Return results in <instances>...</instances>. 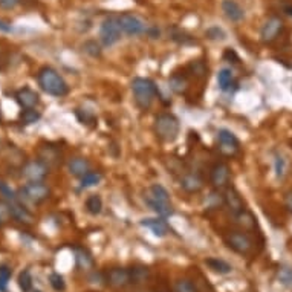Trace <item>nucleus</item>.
Returning <instances> with one entry per match:
<instances>
[{"instance_id":"nucleus-8","label":"nucleus","mask_w":292,"mask_h":292,"mask_svg":"<svg viewBox=\"0 0 292 292\" xmlns=\"http://www.w3.org/2000/svg\"><path fill=\"white\" fill-rule=\"evenodd\" d=\"M225 243L228 248H231L234 252L248 256L254 251V242L252 239L243 231H231L225 235Z\"/></svg>"},{"instance_id":"nucleus-18","label":"nucleus","mask_w":292,"mask_h":292,"mask_svg":"<svg viewBox=\"0 0 292 292\" xmlns=\"http://www.w3.org/2000/svg\"><path fill=\"white\" fill-rule=\"evenodd\" d=\"M39 159L43 164H46L49 169L51 167H59V164L61 162V152L57 147H51V145L42 147L39 150Z\"/></svg>"},{"instance_id":"nucleus-16","label":"nucleus","mask_w":292,"mask_h":292,"mask_svg":"<svg viewBox=\"0 0 292 292\" xmlns=\"http://www.w3.org/2000/svg\"><path fill=\"white\" fill-rule=\"evenodd\" d=\"M141 225L149 228L152 233L155 234L156 237H166L169 233H172V227L169 225V222L164 217H153V219H142Z\"/></svg>"},{"instance_id":"nucleus-33","label":"nucleus","mask_w":292,"mask_h":292,"mask_svg":"<svg viewBox=\"0 0 292 292\" xmlns=\"http://www.w3.org/2000/svg\"><path fill=\"white\" fill-rule=\"evenodd\" d=\"M40 112L35 111V109H25L22 114H20V121L22 124L25 125H31V124H35L39 119H40Z\"/></svg>"},{"instance_id":"nucleus-45","label":"nucleus","mask_w":292,"mask_h":292,"mask_svg":"<svg viewBox=\"0 0 292 292\" xmlns=\"http://www.w3.org/2000/svg\"><path fill=\"white\" fill-rule=\"evenodd\" d=\"M19 3H20V0H0V8H3V9H14Z\"/></svg>"},{"instance_id":"nucleus-5","label":"nucleus","mask_w":292,"mask_h":292,"mask_svg":"<svg viewBox=\"0 0 292 292\" xmlns=\"http://www.w3.org/2000/svg\"><path fill=\"white\" fill-rule=\"evenodd\" d=\"M121 34H122V29H121L118 17H107L100 26V40L103 46L106 48L117 45L121 40Z\"/></svg>"},{"instance_id":"nucleus-10","label":"nucleus","mask_w":292,"mask_h":292,"mask_svg":"<svg viewBox=\"0 0 292 292\" xmlns=\"http://www.w3.org/2000/svg\"><path fill=\"white\" fill-rule=\"evenodd\" d=\"M210 182L216 190H225L231 182V169L225 162H214L210 169Z\"/></svg>"},{"instance_id":"nucleus-35","label":"nucleus","mask_w":292,"mask_h":292,"mask_svg":"<svg viewBox=\"0 0 292 292\" xmlns=\"http://www.w3.org/2000/svg\"><path fill=\"white\" fill-rule=\"evenodd\" d=\"M19 288L23 292H31L32 289V277L28 269L22 271L19 276Z\"/></svg>"},{"instance_id":"nucleus-34","label":"nucleus","mask_w":292,"mask_h":292,"mask_svg":"<svg viewBox=\"0 0 292 292\" xmlns=\"http://www.w3.org/2000/svg\"><path fill=\"white\" fill-rule=\"evenodd\" d=\"M205 37L213 42H224L227 39V32L219 26H211L205 31Z\"/></svg>"},{"instance_id":"nucleus-43","label":"nucleus","mask_w":292,"mask_h":292,"mask_svg":"<svg viewBox=\"0 0 292 292\" xmlns=\"http://www.w3.org/2000/svg\"><path fill=\"white\" fill-rule=\"evenodd\" d=\"M12 217L11 216V210H9V204L0 200V228L3 227V224L6 222V219Z\"/></svg>"},{"instance_id":"nucleus-14","label":"nucleus","mask_w":292,"mask_h":292,"mask_svg":"<svg viewBox=\"0 0 292 292\" xmlns=\"http://www.w3.org/2000/svg\"><path fill=\"white\" fill-rule=\"evenodd\" d=\"M224 197H225V207L228 208V211L233 216H237V214H240L242 211L246 210L245 208V200L242 199V196L239 194V191L235 188H233V187L225 188Z\"/></svg>"},{"instance_id":"nucleus-17","label":"nucleus","mask_w":292,"mask_h":292,"mask_svg":"<svg viewBox=\"0 0 292 292\" xmlns=\"http://www.w3.org/2000/svg\"><path fill=\"white\" fill-rule=\"evenodd\" d=\"M15 100L20 104V107L23 109H35V106L40 101V97L37 92H34L29 87H23L15 94Z\"/></svg>"},{"instance_id":"nucleus-38","label":"nucleus","mask_w":292,"mask_h":292,"mask_svg":"<svg viewBox=\"0 0 292 292\" xmlns=\"http://www.w3.org/2000/svg\"><path fill=\"white\" fill-rule=\"evenodd\" d=\"M11 274L12 271L8 266H0V291L6 292L8 283L11 280Z\"/></svg>"},{"instance_id":"nucleus-29","label":"nucleus","mask_w":292,"mask_h":292,"mask_svg":"<svg viewBox=\"0 0 292 292\" xmlns=\"http://www.w3.org/2000/svg\"><path fill=\"white\" fill-rule=\"evenodd\" d=\"M86 210L87 213H90L92 216H97L101 213L103 210V199L100 194H90L87 199H86Z\"/></svg>"},{"instance_id":"nucleus-31","label":"nucleus","mask_w":292,"mask_h":292,"mask_svg":"<svg viewBox=\"0 0 292 292\" xmlns=\"http://www.w3.org/2000/svg\"><path fill=\"white\" fill-rule=\"evenodd\" d=\"M75 117L77 119L84 124V125H95L97 124V117L92 111H87V109H77L75 111Z\"/></svg>"},{"instance_id":"nucleus-7","label":"nucleus","mask_w":292,"mask_h":292,"mask_svg":"<svg viewBox=\"0 0 292 292\" xmlns=\"http://www.w3.org/2000/svg\"><path fill=\"white\" fill-rule=\"evenodd\" d=\"M216 142H217V150L221 152V155L227 158H233L240 152V142L237 136L228 129H221L217 132Z\"/></svg>"},{"instance_id":"nucleus-12","label":"nucleus","mask_w":292,"mask_h":292,"mask_svg":"<svg viewBox=\"0 0 292 292\" xmlns=\"http://www.w3.org/2000/svg\"><path fill=\"white\" fill-rule=\"evenodd\" d=\"M283 28H285V25H283V20L280 17H277V15L269 17L263 23L262 29H260V39H262V42L263 43H272V42H276L279 39V35L282 34Z\"/></svg>"},{"instance_id":"nucleus-1","label":"nucleus","mask_w":292,"mask_h":292,"mask_svg":"<svg viewBox=\"0 0 292 292\" xmlns=\"http://www.w3.org/2000/svg\"><path fill=\"white\" fill-rule=\"evenodd\" d=\"M144 200L152 211H155L159 217H170L175 214V208L170 202L169 191L161 184H153L144 191Z\"/></svg>"},{"instance_id":"nucleus-4","label":"nucleus","mask_w":292,"mask_h":292,"mask_svg":"<svg viewBox=\"0 0 292 292\" xmlns=\"http://www.w3.org/2000/svg\"><path fill=\"white\" fill-rule=\"evenodd\" d=\"M153 130L162 142H175L180 132V124L173 114H159L155 118Z\"/></svg>"},{"instance_id":"nucleus-48","label":"nucleus","mask_w":292,"mask_h":292,"mask_svg":"<svg viewBox=\"0 0 292 292\" xmlns=\"http://www.w3.org/2000/svg\"><path fill=\"white\" fill-rule=\"evenodd\" d=\"M147 34H149L152 39H158V37H159V29H158V28H150V29H147Z\"/></svg>"},{"instance_id":"nucleus-20","label":"nucleus","mask_w":292,"mask_h":292,"mask_svg":"<svg viewBox=\"0 0 292 292\" xmlns=\"http://www.w3.org/2000/svg\"><path fill=\"white\" fill-rule=\"evenodd\" d=\"M69 173L75 177H83L87 172H90V162L86 158H72L67 162Z\"/></svg>"},{"instance_id":"nucleus-23","label":"nucleus","mask_w":292,"mask_h":292,"mask_svg":"<svg viewBox=\"0 0 292 292\" xmlns=\"http://www.w3.org/2000/svg\"><path fill=\"white\" fill-rule=\"evenodd\" d=\"M205 204V208L207 210H221L222 207H225V197H224V193L222 190H213L204 200Z\"/></svg>"},{"instance_id":"nucleus-32","label":"nucleus","mask_w":292,"mask_h":292,"mask_svg":"<svg viewBox=\"0 0 292 292\" xmlns=\"http://www.w3.org/2000/svg\"><path fill=\"white\" fill-rule=\"evenodd\" d=\"M132 283H144L149 279V269L144 266H135L130 269Z\"/></svg>"},{"instance_id":"nucleus-19","label":"nucleus","mask_w":292,"mask_h":292,"mask_svg":"<svg viewBox=\"0 0 292 292\" xmlns=\"http://www.w3.org/2000/svg\"><path fill=\"white\" fill-rule=\"evenodd\" d=\"M222 11L225 17L231 22H242L245 19V9L235 2V0H224L222 2Z\"/></svg>"},{"instance_id":"nucleus-50","label":"nucleus","mask_w":292,"mask_h":292,"mask_svg":"<svg viewBox=\"0 0 292 292\" xmlns=\"http://www.w3.org/2000/svg\"><path fill=\"white\" fill-rule=\"evenodd\" d=\"M32 292H42V291H32Z\"/></svg>"},{"instance_id":"nucleus-42","label":"nucleus","mask_w":292,"mask_h":292,"mask_svg":"<svg viewBox=\"0 0 292 292\" xmlns=\"http://www.w3.org/2000/svg\"><path fill=\"white\" fill-rule=\"evenodd\" d=\"M49 282H51V286L56 289V291H64L66 288V283H64V279L63 276H60L59 272H54L49 276Z\"/></svg>"},{"instance_id":"nucleus-28","label":"nucleus","mask_w":292,"mask_h":292,"mask_svg":"<svg viewBox=\"0 0 292 292\" xmlns=\"http://www.w3.org/2000/svg\"><path fill=\"white\" fill-rule=\"evenodd\" d=\"M205 263H207V266H210V269H213L214 272H219V274H230V272L233 271L231 265L227 263V262L222 260V259H214V257H211V259H207Z\"/></svg>"},{"instance_id":"nucleus-44","label":"nucleus","mask_w":292,"mask_h":292,"mask_svg":"<svg viewBox=\"0 0 292 292\" xmlns=\"http://www.w3.org/2000/svg\"><path fill=\"white\" fill-rule=\"evenodd\" d=\"M0 193H3L8 199H15V194H14V191L6 185V184H3V182H0Z\"/></svg>"},{"instance_id":"nucleus-27","label":"nucleus","mask_w":292,"mask_h":292,"mask_svg":"<svg viewBox=\"0 0 292 292\" xmlns=\"http://www.w3.org/2000/svg\"><path fill=\"white\" fill-rule=\"evenodd\" d=\"M234 221H235V224L237 225H240L242 228H245V230H254L256 227H257V219L252 216V213L251 211H248V210H245V211H242L240 214H237V216H233Z\"/></svg>"},{"instance_id":"nucleus-40","label":"nucleus","mask_w":292,"mask_h":292,"mask_svg":"<svg viewBox=\"0 0 292 292\" xmlns=\"http://www.w3.org/2000/svg\"><path fill=\"white\" fill-rule=\"evenodd\" d=\"M172 40H175L176 43H179V45H193L194 43V40L188 34H185L184 31H173L172 32Z\"/></svg>"},{"instance_id":"nucleus-25","label":"nucleus","mask_w":292,"mask_h":292,"mask_svg":"<svg viewBox=\"0 0 292 292\" xmlns=\"http://www.w3.org/2000/svg\"><path fill=\"white\" fill-rule=\"evenodd\" d=\"M187 70L191 77L197 78V80H202V78H207L208 75V66L204 60H193L190 61V64L187 66Z\"/></svg>"},{"instance_id":"nucleus-46","label":"nucleus","mask_w":292,"mask_h":292,"mask_svg":"<svg viewBox=\"0 0 292 292\" xmlns=\"http://www.w3.org/2000/svg\"><path fill=\"white\" fill-rule=\"evenodd\" d=\"M231 59L234 60V63H237V61H239V57H237L235 51L231 49V48H228V49L224 52V60H227V61H230V63H231Z\"/></svg>"},{"instance_id":"nucleus-22","label":"nucleus","mask_w":292,"mask_h":292,"mask_svg":"<svg viewBox=\"0 0 292 292\" xmlns=\"http://www.w3.org/2000/svg\"><path fill=\"white\" fill-rule=\"evenodd\" d=\"M169 87H170L175 94H177V95L185 94V92L188 90V87H190V83H188L187 75L175 72V74L169 78Z\"/></svg>"},{"instance_id":"nucleus-49","label":"nucleus","mask_w":292,"mask_h":292,"mask_svg":"<svg viewBox=\"0 0 292 292\" xmlns=\"http://www.w3.org/2000/svg\"><path fill=\"white\" fill-rule=\"evenodd\" d=\"M286 12H288L289 15H292V6H289V8H286Z\"/></svg>"},{"instance_id":"nucleus-41","label":"nucleus","mask_w":292,"mask_h":292,"mask_svg":"<svg viewBox=\"0 0 292 292\" xmlns=\"http://www.w3.org/2000/svg\"><path fill=\"white\" fill-rule=\"evenodd\" d=\"M279 280L285 285V286H292V268L283 266L279 271Z\"/></svg>"},{"instance_id":"nucleus-3","label":"nucleus","mask_w":292,"mask_h":292,"mask_svg":"<svg viewBox=\"0 0 292 292\" xmlns=\"http://www.w3.org/2000/svg\"><path fill=\"white\" fill-rule=\"evenodd\" d=\"M37 81H39V86L48 94V95H52V97H64L69 94V86L67 83L64 81V78L60 75L59 72L52 67H42L37 74Z\"/></svg>"},{"instance_id":"nucleus-39","label":"nucleus","mask_w":292,"mask_h":292,"mask_svg":"<svg viewBox=\"0 0 292 292\" xmlns=\"http://www.w3.org/2000/svg\"><path fill=\"white\" fill-rule=\"evenodd\" d=\"M274 169H276V176L283 177L286 173V159L282 155H277L274 158Z\"/></svg>"},{"instance_id":"nucleus-21","label":"nucleus","mask_w":292,"mask_h":292,"mask_svg":"<svg viewBox=\"0 0 292 292\" xmlns=\"http://www.w3.org/2000/svg\"><path fill=\"white\" fill-rule=\"evenodd\" d=\"M217 84H219L221 90L231 92V89L235 86V77H234V72L230 67H224V69L219 70V74H217Z\"/></svg>"},{"instance_id":"nucleus-47","label":"nucleus","mask_w":292,"mask_h":292,"mask_svg":"<svg viewBox=\"0 0 292 292\" xmlns=\"http://www.w3.org/2000/svg\"><path fill=\"white\" fill-rule=\"evenodd\" d=\"M285 205H286L288 211H289V213H292V191H291V193H288V194H286V197H285Z\"/></svg>"},{"instance_id":"nucleus-30","label":"nucleus","mask_w":292,"mask_h":292,"mask_svg":"<svg viewBox=\"0 0 292 292\" xmlns=\"http://www.w3.org/2000/svg\"><path fill=\"white\" fill-rule=\"evenodd\" d=\"M103 176L100 172H87L83 177H80V185L81 188H90V187H95L101 182Z\"/></svg>"},{"instance_id":"nucleus-13","label":"nucleus","mask_w":292,"mask_h":292,"mask_svg":"<svg viewBox=\"0 0 292 292\" xmlns=\"http://www.w3.org/2000/svg\"><path fill=\"white\" fill-rule=\"evenodd\" d=\"M106 282L115 289H124L132 283L130 269L125 268H112L106 272Z\"/></svg>"},{"instance_id":"nucleus-2","label":"nucleus","mask_w":292,"mask_h":292,"mask_svg":"<svg viewBox=\"0 0 292 292\" xmlns=\"http://www.w3.org/2000/svg\"><path fill=\"white\" fill-rule=\"evenodd\" d=\"M132 92H133L135 104L141 111H149L152 107L155 98L158 97L159 89L153 80L138 77V78H133V81H132Z\"/></svg>"},{"instance_id":"nucleus-6","label":"nucleus","mask_w":292,"mask_h":292,"mask_svg":"<svg viewBox=\"0 0 292 292\" xmlns=\"http://www.w3.org/2000/svg\"><path fill=\"white\" fill-rule=\"evenodd\" d=\"M19 196L31 204H40L51 196V188L45 182H28L20 191Z\"/></svg>"},{"instance_id":"nucleus-24","label":"nucleus","mask_w":292,"mask_h":292,"mask_svg":"<svg viewBox=\"0 0 292 292\" xmlns=\"http://www.w3.org/2000/svg\"><path fill=\"white\" fill-rule=\"evenodd\" d=\"M9 210H11V216L12 219H15L17 222L22 224H31L34 221L32 214L26 210L25 205L22 204H9Z\"/></svg>"},{"instance_id":"nucleus-15","label":"nucleus","mask_w":292,"mask_h":292,"mask_svg":"<svg viewBox=\"0 0 292 292\" xmlns=\"http://www.w3.org/2000/svg\"><path fill=\"white\" fill-rule=\"evenodd\" d=\"M180 188L188 194H196L204 188V179L196 172H187L180 177Z\"/></svg>"},{"instance_id":"nucleus-37","label":"nucleus","mask_w":292,"mask_h":292,"mask_svg":"<svg viewBox=\"0 0 292 292\" xmlns=\"http://www.w3.org/2000/svg\"><path fill=\"white\" fill-rule=\"evenodd\" d=\"M175 292H197V288H196V285L191 280L182 279V280L176 282Z\"/></svg>"},{"instance_id":"nucleus-9","label":"nucleus","mask_w":292,"mask_h":292,"mask_svg":"<svg viewBox=\"0 0 292 292\" xmlns=\"http://www.w3.org/2000/svg\"><path fill=\"white\" fill-rule=\"evenodd\" d=\"M119 25H121V29L124 34L130 35V37H138V35H142L147 32V25L142 19H139L138 15L135 14H130V12H124L121 14L119 17Z\"/></svg>"},{"instance_id":"nucleus-11","label":"nucleus","mask_w":292,"mask_h":292,"mask_svg":"<svg viewBox=\"0 0 292 292\" xmlns=\"http://www.w3.org/2000/svg\"><path fill=\"white\" fill-rule=\"evenodd\" d=\"M48 173H49V167L46 164H43L40 159L28 161L22 167V176L28 182H43L46 179Z\"/></svg>"},{"instance_id":"nucleus-26","label":"nucleus","mask_w":292,"mask_h":292,"mask_svg":"<svg viewBox=\"0 0 292 292\" xmlns=\"http://www.w3.org/2000/svg\"><path fill=\"white\" fill-rule=\"evenodd\" d=\"M74 254H75V263L80 269H90L94 266V259L89 254V251H86L84 248H75Z\"/></svg>"},{"instance_id":"nucleus-36","label":"nucleus","mask_w":292,"mask_h":292,"mask_svg":"<svg viewBox=\"0 0 292 292\" xmlns=\"http://www.w3.org/2000/svg\"><path fill=\"white\" fill-rule=\"evenodd\" d=\"M83 49H84V52H86L87 56H90V57H94V59L101 57V52H103L100 43H97L95 40H87V42L83 45Z\"/></svg>"}]
</instances>
